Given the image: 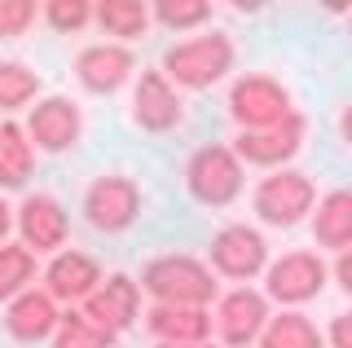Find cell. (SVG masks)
Returning <instances> with one entry per match:
<instances>
[{
	"instance_id": "6da1fadb",
	"label": "cell",
	"mask_w": 352,
	"mask_h": 348,
	"mask_svg": "<svg viewBox=\"0 0 352 348\" xmlns=\"http://www.w3.org/2000/svg\"><path fill=\"white\" fill-rule=\"evenodd\" d=\"M229 67H234V40L220 31L181 40L163 53V75L176 80L181 89H212L216 80H225Z\"/></svg>"
},
{
	"instance_id": "7a4b0ae2",
	"label": "cell",
	"mask_w": 352,
	"mask_h": 348,
	"mask_svg": "<svg viewBox=\"0 0 352 348\" xmlns=\"http://www.w3.org/2000/svg\"><path fill=\"white\" fill-rule=\"evenodd\" d=\"M141 287L154 296V304H207L216 296V278L194 256H154L141 269Z\"/></svg>"
},
{
	"instance_id": "3957f363",
	"label": "cell",
	"mask_w": 352,
	"mask_h": 348,
	"mask_svg": "<svg viewBox=\"0 0 352 348\" xmlns=\"http://www.w3.org/2000/svg\"><path fill=\"white\" fill-rule=\"evenodd\" d=\"M185 186L203 208H225L242 190V159L229 146H203L185 163Z\"/></svg>"
},
{
	"instance_id": "277c9868",
	"label": "cell",
	"mask_w": 352,
	"mask_h": 348,
	"mask_svg": "<svg viewBox=\"0 0 352 348\" xmlns=\"http://www.w3.org/2000/svg\"><path fill=\"white\" fill-rule=\"evenodd\" d=\"M313 181L304 177V172H273V177H264L256 186V212L260 221L269 225H282V230H291V225L304 221V212H313Z\"/></svg>"
},
{
	"instance_id": "5b68a950",
	"label": "cell",
	"mask_w": 352,
	"mask_h": 348,
	"mask_svg": "<svg viewBox=\"0 0 352 348\" xmlns=\"http://www.w3.org/2000/svg\"><path fill=\"white\" fill-rule=\"evenodd\" d=\"M137 212H141V190L132 177H97L84 194V216L102 234L128 230L137 221Z\"/></svg>"
},
{
	"instance_id": "8992f818",
	"label": "cell",
	"mask_w": 352,
	"mask_h": 348,
	"mask_svg": "<svg viewBox=\"0 0 352 348\" xmlns=\"http://www.w3.org/2000/svg\"><path fill=\"white\" fill-rule=\"evenodd\" d=\"M229 115L242 128H264L291 115V93L282 89L273 75H242L229 89Z\"/></svg>"
},
{
	"instance_id": "52a82bcc",
	"label": "cell",
	"mask_w": 352,
	"mask_h": 348,
	"mask_svg": "<svg viewBox=\"0 0 352 348\" xmlns=\"http://www.w3.org/2000/svg\"><path fill=\"white\" fill-rule=\"evenodd\" d=\"M300 146H304V119L291 111L286 119H278V124L242 128L234 155L247 159V163H256V168H278V163H286Z\"/></svg>"
},
{
	"instance_id": "ba28073f",
	"label": "cell",
	"mask_w": 352,
	"mask_h": 348,
	"mask_svg": "<svg viewBox=\"0 0 352 348\" xmlns=\"http://www.w3.org/2000/svg\"><path fill=\"white\" fill-rule=\"evenodd\" d=\"M137 309H141V291L128 274H110L84 296V318L93 326H102V331H110V335L128 331L137 322Z\"/></svg>"
},
{
	"instance_id": "9c48e42d",
	"label": "cell",
	"mask_w": 352,
	"mask_h": 348,
	"mask_svg": "<svg viewBox=\"0 0 352 348\" xmlns=\"http://www.w3.org/2000/svg\"><path fill=\"white\" fill-rule=\"evenodd\" d=\"M269 260V243L251 225H225L212 238V265L225 278H256Z\"/></svg>"
},
{
	"instance_id": "30bf717a",
	"label": "cell",
	"mask_w": 352,
	"mask_h": 348,
	"mask_svg": "<svg viewBox=\"0 0 352 348\" xmlns=\"http://www.w3.org/2000/svg\"><path fill=\"white\" fill-rule=\"evenodd\" d=\"M326 287V265L313 252H286L278 265H269V296L282 304H304L322 296Z\"/></svg>"
},
{
	"instance_id": "8fae6325",
	"label": "cell",
	"mask_w": 352,
	"mask_h": 348,
	"mask_svg": "<svg viewBox=\"0 0 352 348\" xmlns=\"http://www.w3.org/2000/svg\"><path fill=\"white\" fill-rule=\"evenodd\" d=\"M264 322H269V304H264V296L251 291V287L229 291V296L220 300V309H216V331H220V340L229 348H247L251 340H260Z\"/></svg>"
},
{
	"instance_id": "7c38bea8",
	"label": "cell",
	"mask_w": 352,
	"mask_h": 348,
	"mask_svg": "<svg viewBox=\"0 0 352 348\" xmlns=\"http://www.w3.org/2000/svg\"><path fill=\"white\" fill-rule=\"evenodd\" d=\"M132 119H137L146 133H168V128L181 124V97H176L172 80L163 71H146L137 80V93H132Z\"/></svg>"
},
{
	"instance_id": "4fadbf2b",
	"label": "cell",
	"mask_w": 352,
	"mask_h": 348,
	"mask_svg": "<svg viewBox=\"0 0 352 348\" xmlns=\"http://www.w3.org/2000/svg\"><path fill=\"white\" fill-rule=\"evenodd\" d=\"M18 230L31 252H58L66 243V234H71V221H66L62 203L53 194H31L18 208Z\"/></svg>"
},
{
	"instance_id": "5bb4252c",
	"label": "cell",
	"mask_w": 352,
	"mask_h": 348,
	"mask_svg": "<svg viewBox=\"0 0 352 348\" xmlns=\"http://www.w3.org/2000/svg\"><path fill=\"white\" fill-rule=\"evenodd\" d=\"M80 128H84V119H80V106L75 102H66V97H44V102L31 111V124H27V137L36 141L40 150H71L75 141H80Z\"/></svg>"
},
{
	"instance_id": "9a60e30c",
	"label": "cell",
	"mask_w": 352,
	"mask_h": 348,
	"mask_svg": "<svg viewBox=\"0 0 352 348\" xmlns=\"http://www.w3.org/2000/svg\"><path fill=\"white\" fill-rule=\"evenodd\" d=\"M75 75L88 93H119L132 75V53L124 45H88L75 58Z\"/></svg>"
},
{
	"instance_id": "2e32d148",
	"label": "cell",
	"mask_w": 352,
	"mask_h": 348,
	"mask_svg": "<svg viewBox=\"0 0 352 348\" xmlns=\"http://www.w3.org/2000/svg\"><path fill=\"white\" fill-rule=\"evenodd\" d=\"M58 300L49 296V291H18L14 300H9V313H5V326L9 335L22 344H36V340H49L53 331H58Z\"/></svg>"
},
{
	"instance_id": "e0dca14e",
	"label": "cell",
	"mask_w": 352,
	"mask_h": 348,
	"mask_svg": "<svg viewBox=\"0 0 352 348\" xmlns=\"http://www.w3.org/2000/svg\"><path fill=\"white\" fill-rule=\"evenodd\" d=\"M146 326L159 344H203L212 318L203 304H154L146 313Z\"/></svg>"
},
{
	"instance_id": "ac0fdd59",
	"label": "cell",
	"mask_w": 352,
	"mask_h": 348,
	"mask_svg": "<svg viewBox=\"0 0 352 348\" xmlns=\"http://www.w3.org/2000/svg\"><path fill=\"white\" fill-rule=\"evenodd\" d=\"M97 282H102V265L84 252H58L53 265L44 269V291H49L53 300H66V304L84 300Z\"/></svg>"
},
{
	"instance_id": "d6986e66",
	"label": "cell",
	"mask_w": 352,
	"mask_h": 348,
	"mask_svg": "<svg viewBox=\"0 0 352 348\" xmlns=\"http://www.w3.org/2000/svg\"><path fill=\"white\" fill-rule=\"evenodd\" d=\"M313 238L322 247H352V190H335L317 203Z\"/></svg>"
},
{
	"instance_id": "ffe728a7",
	"label": "cell",
	"mask_w": 352,
	"mask_h": 348,
	"mask_svg": "<svg viewBox=\"0 0 352 348\" xmlns=\"http://www.w3.org/2000/svg\"><path fill=\"white\" fill-rule=\"evenodd\" d=\"M36 168V150H31L27 133L18 124L0 128V190H18Z\"/></svg>"
},
{
	"instance_id": "44dd1931",
	"label": "cell",
	"mask_w": 352,
	"mask_h": 348,
	"mask_svg": "<svg viewBox=\"0 0 352 348\" xmlns=\"http://www.w3.org/2000/svg\"><path fill=\"white\" fill-rule=\"evenodd\" d=\"M93 14L97 23H102V31H110V36H146L150 27V9L146 0H93Z\"/></svg>"
},
{
	"instance_id": "7402d4cb",
	"label": "cell",
	"mask_w": 352,
	"mask_h": 348,
	"mask_svg": "<svg viewBox=\"0 0 352 348\" xmlns=\"http://www.w3.org/2000/svg\"><path fill=\"white\" fill-rule=\"evenodd\" d=\"M260 348H322V331L304 313H282V318L264 322Z\"/></svg>"
},
{
	"instance_id": "603a6c76",
	"label": "cell",
	"mask_w": 352,
	"mask_h": 348,
	"mask_svg": "<svg viewBox=\"0 0 352 348\" xmlns=\"http://www.w3.org/2000/svg\"><path fill=\"white\" fill-rule=\"evenodd\" d=\"M36 278V252L27 243H0V300H14Z\"/></svg>"
},
{
	"instance_id": "cb8c5ba5",
	"label": "cell",
	"mask_w": 352,
	"mask_h": 348,
	"mask_svg": "<svg viewBox=\"0 0 352 348\" xmlns=\"http://www.w3.org/2000/svg\"><path fill=\"white\" fill-rule=\"evenodd\" d=\"M115 335L93 326L84 313H62L58 318V331H53V348H110Z\"/></svg>"
},
{
	"instance_id": "d4e9b609",
	"label": "cell",
	"mask_w": 352,
	"mask_h": 348,
	"mask_svg": "<svg viewBox=\"0 0 352 348\" xmlns=\"http://www.w3.org/2000/svg\"><path fill=\"white\" fill-rule=\"evenodd\" d=\"M40 93V75L22 62H0V111H18Z\"/></svg>"
},
{
	"instance_id": "484cf974",
	"label": "cell",
	"mask_w": 352,
	"mask_h": 348,
	"mask_svg": "<svg viewBox=\"0 0 352 348\" xmlns=\"http://www.w3.org/2000/svg\"><path fill=\"white\" fill-rule=\"evenodd\" d=\"M154 18L168 31H190L212 18V0H154Z\"/></svg>"
},
{
	"instance_id": "4316f807",
	"label": "cell",
	"mask_w": 352,
	"mask_h": 348,
	"mask_svg": "<svg viewBox=\"0 0 352 348\" xmlns=\"http://www.w3.org/2000/svg\"><path fill=\"white\" fill-rule=\"evenodd\" d=\"M44 18L53 31H84L93 18V0H44Z\"/></svg>"
},
{
	"instance_id": "83f0119b",
	"label": "cell",
	"mask_w": 352,
	"mask_h": 348,
	"mask_svg": "<svg viewBox=\"0 0 352 348\" xmlns=\"http://www.w3.org/2000/svg\"><path fill=\"white\" fill-rule=\"evenodd\" d=\"M36 23V0H0V40L22 36Z\"/></svg>"
},
{
	"instance_id": "f1b7e54d",
	"label": "cell",
	"mask_w": 352,
	"mask_h": 348,
	"mask_svg": "<svg viewBox=\"0 0 352 348\" xmlns=\"http://www.w3.org/2000/svg\"><path fill=\"white\" fill-rule=\"evenodd\" d=\"M330 344L335 348H352V313H339L330 322Z\"/></svg>"
},
{
	"instance_id": "f546056e",
	"label": "cell",
	"mask_w": 352,
	"mask_h": 348,
	"mask_svg": "<svg viewBox=\"0 0 352 348\" xmlns=\"http://www.w3.org/2000/svg\"><path fill=\"white\" fill-rule=\"evenodd\" d=\"M335 278H339V287L352 296V247H344V256H339V265H335Z\"/></svg>"
},
{
	"instance_id": "4dcf8cb0",
	"label": "cell",
	"mask_w": 352,
	"mask_h": 348,
	"mask_svg": "<svg viewBox=\"0 0 352 348\" xmlns=\"http://www.w3.org/2000/svg\"><path fill=\"white\" fill-rule=\"evenodd\" d=\"M229 5H234V9H242V14H260V9L269 5V0H229Z\"/></svg>"
},
{
	"instance_id": "1f68e13d",
	"label": "cell",
	"mask_w": 352,
	"mask_h": 348,
	"mask_svg": "<svg viewBox=\"0 0 352 348\" xmlns=\"http://www.w3.org/2000/svg\"><path fill=\"white\" fill-rule=\"evenodd\" d=\"M339 133H344V141H348V146H352V106H348L344 115H339Z\"/></svg>"
},
{
	"instance_id": "d6a6232c",
	"label": "cell",
	"mask_w": 352,
	"mask_h": 348,
	"mask_svg": "<svg viewBox=\"0 0 352 348\" xmlns=\"http://www.w3.org/2000/svg\"><path fill=\"white\" fill-rule=\"evenodd\" d=\"M9 225H14V216H9V208H5V203H0V238L9 234Z\"/></svg>"
},
{
	"instance_id": "836d02e7",
	"label": "cell",
	"mask_w": 352,
	"mask_h": 348,
	"mask_svg": "<svg viewBox=\"0 0 352 348\" xmlns=\"http://www.w3.org/2000/svg\"><path fill=\"white\" fill-rule=\"evenodd\" d=\"M322 5L330 9V14H344V9H352V0H322Z\"/></svg>"
},
{
	"instance_id": "e575fe53",
	"label": "cell",
	"mask_w": 352,
	"mask_h": 348,
	"mask_svg": "<svg viewBox=\"0 0 352 348\" xmlns=\"http://www.w3.org/2000/svg\"><path fill=\"white\" fill-rule=\"evenodd\" d=\"M159 348H207V344H159Z\"/></svg>"
}]
</instances>
